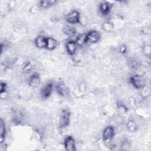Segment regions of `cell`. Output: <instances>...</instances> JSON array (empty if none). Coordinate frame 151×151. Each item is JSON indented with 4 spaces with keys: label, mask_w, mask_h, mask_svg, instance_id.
<instances>
[{
    "label": "cell",
    "mask_w": 151,
    "mask_h": 151,
    "mask_svg": "<svg viewBox=\"0 0 151 151\" xmlns=\"http://www.w3.org/2000/svg\"><path fill=\"white\" fill-rule=\"evenodd\" d=\"M129 81L132 86L136 89H142L146 87L145 78L140 75H134L130 77Z\"/></svg>",
    "instance_id": "obj_1"
},
{
    "label": "cell",
    "mask_w": 151,
    "mask_h": 151,
    "mask_svg": "<svg viewBox=\"0 0 151 151\" xmlns=\"http://www.w3.org/2000/svg\"><path fill=\"white\" fill-rule=\"evenodd\" d=\"M70 111L68 109H65L62 110L60 116L59 121V125L60 128H65L69 125L70 122Z\"/></svg>",
    "instance_id": "obj_2"
},
{
    "label": "cell",
    "mask_w": 151,
    "mask_h": 151,
    "mask_svg": "<svg viewBox=\"0 0 151 151\" xmlns=\"http://www.w3.org/2000/svg\"><path fill=\"white\" fill-rule=\"evenodd\" d=\"M56 91L58 95L62 97H67L70 94V90L67 85L62 81H58L55 86Z\"/></svg>",
    "instance_id": "obj_3"
},
{
    "label": "cell",
    "mask_w": 151,
    "mask_h": 151,
    "mask_svg": "<svg viewBox=\"0 0 151 151\" xmlns=\"http://www.w3.org/2000/svg\"><path fill=\"white\" fill-rule=\"evenodd\" d=\"M66 20L67 22L71 24L79 23L80 21V14L77 11L73 10L67 15Z\"/></svg>",
    "instance_id": "obj_4"
},
{
    "label": "cell",
    "mask_w": 151,
    "mask_h": 151,
    "mask_svg": "<svg viewBox=\"0 0 151 151\" xmlns=\"http://www.w3.org/2000/svg\"><path fill=\"white\" fill-rule=\"evenodd\" d=\"M53 89V83L52 82H48L46 83L41 90V96L42 99H47L48 98L52 92Z\"/></svg>",
    "instance_id": "obj_5"
},
{
    "label": "cell",
    "mask_w": 151,
    "mask_h": 151,
    "mask_svg": "<svg viewBox=\"0 0 151 151\" xmlns=\"http://www.w3.org/2000/svg\"><path fill=\"white\" fill-rule=\"evenodd\" d=\"M112 6L113 5L109 2L102 1L100 3L99 6V12L103 16L107 15L110 13Z\"/></svg>",
    "instance_id": "obj_6"
},
{
    "label": "cell",
    "mask_w": 151,
    "mask_h": 151,
    "mask_svg": "<svg viewBox=\"0 0 151 151\" xmlns=\"http://www.w3.org/2000/svg\"><path fill=\"white\" fill-rule=\"evenodd\" d=\"M64 145L67 151H74L76 150L75 140L71 136H68L65 138Z\"/></svg>",
    "instance_id": "obj_7"
},
{
    "label": "cell",
    "mask_w": 151,
    "mask_h": 151,
    "mask_svg": "<svg viewBox=\"0 0 151 151\" xmlns=\"http://www.w3.org/2000/svg\"><path fill=\"white\" fill-rule=\"evenodd\" d=\"M114 133H115V131L113 126H107L104 129L103 132V136H102L103 139L104 141H110L113 138L114 136Z\"/></svg>",
    "instance_id": "obj_8"
},
{
    "label": "cell",
    "mask_w": 151,
    "mask_h": 151,
    "mask_svg": "<svg viewBox=\"0 0 151 151\" xmlns=\"http://www.w3.org/2000/svg\"><path fill=\"white\" fill-rule=\"evenodd\" d=\"M28 84L32 87H35L38 86L40 82H41V78L40 74L38 73H34L28 78Z\"/></svg>",
    "instance_id": "obj_9"
},
{
    "label": "cell",
    "mask_w": 151,
    "mask_h": 151,
    "mask_svg": "<svg viewBox=\"0 0 151 151\" xmlns=\"http://www.w3.org/2000/svg\"><path fill=\"white\" fill-rule=\"evenodd\" d=\"M86 35H87V42H89L92 44L97 42L100 38V33L96 30L91 31Z\"/></svg>",
    "instance_id": "obj_10"
},
{
    "label": "cell",
    "mask_w": 151,
    "mask_h": 151,
    "mask_svg": "<svg viewBox=\"0 0 151 151\" xmlns=\"http://www.w3.org/2000/svg\"><path fill=\"white\" fill-rule=\"evenodd\" d=\"M47 38L43 35H38L35 40V44L39 48H46Z\"/></svg>",
    "instance_id": "obj_11"
},
{
    "label": "cell",
    "mask_w": 151,
    "mask_h": 151,
    "mask_svg": "<svg viewBox=\"0 0 151 151\" xmlns=\"http://www.w3.org/2000/svg\"><path fill=\"white\" fill-rule=\"evenodd\" d=\"M76 47L77 45L76 44V42L73 41H68L65 45L66 51L67 53L70 55H73L75 54L76 51Z\"/></svg>",
    "instance_id": "obj_12"
},
{
    "label": "cell",
    "mask_w": 151,
    "mask_h": 151,
    "mask_svg": "<svg viewBox=\"0 0 151 151\" xmlns=\"http://www.w3.org/2000/svg\"><path fill=\"white\" fill-rule=\"evenodd\" d=\"M57 46V41L52 37H47V42L46 48L48 50H54Z\"/></svg>",
    "instance_id": "obj_13"
},
{
    "label": "cell",
    "mask_w": 151,
    "mask_h": 151,
    "mask_svg": "<svg viewBox=\"0 0 151 151\" xmlns=\"http://www.w3.org/2000/svg\"><path fill=\"white\" fill-rule=\"evenodd\" d=\"M76 44L78 46H83L87 42V35L85 34H81L77 37L76 40Z\"/></svg>",
    "instance_id": "obj_14"
},
{
    "label": "cell",
    "mask_w": 151,
    "mask_h": 151,
    "mask_svg": "<svg viewBox=\"0 0 151 151\" xmlns=\"http://www.w3.org/2000/svg\"><path fill=\"white\" fill-rule=\"evenodd\" d=\"M63 32L65 35L68 37H72L76 33V29L70 25H66L63 28Z\"/></svg>",
    "instance_id": "obj_15"
},
{
    "label": "cell",
    "mask_w": 151,
    "mask_h": 151,
    "mask_svg": "<svg viewBox=\"0 0 151 151\" xmlns=\"http://www.w3.org/2000/svg\"><path fill=\"white\" fill-rule=\"evenodd\" d=\"M6 135V128H5V123L2 120V119H1L0 121V141L1 143H3L4 140H5Z\"/></svg>",
    "instance_id": "obj_16"
},
{
    "label": "cell",
    "mask_w": 151,
    "mask_h": 151,
    "mask_svg": "<svg viewBox=\"0 0 151 151\" xmlns=\"http://www.w3.org/2000/svg\"><path fill=\"white\" fill-rule=\"evenodd\" d=\"M55 3H57V1L54 0H45L40 1L39 5L41 8L45 9L54 5Z\"/></svg>",
    "instance_id": "obj_17"
},
{
    "label": "cell",
    "mask_w": 151,
    "mask_h": 151,
    "mask_svg": "<svg viewBox=\"0 0 151 151\" xmlns=\"http://www.w3.org/2000/svg\"><path fill=\"white\" fill-rule=\"evenodd\" d=\"M117 110L119 114L123 115L127 113V111H128V109L123 103L119 102L117 104Z\"/></svg>",
    "instance_id": "obj_18"
},
{
    "label": "cell",
    "mask_w": 151,
    "mask_h": 151,
    "mask_svg": "<svg viewBox=\"0 0 151 151\" xmlns=\"http://www.w3.org/2000/svg\"><path fill=\"white\" fill-rule=\"evenodd\" d=\"M127 128L130 132H134L137 130V126L133 120H129L127 123Z\"/></svg>",
    "instance_id": "obj_19"
},
{
    "label": "cell",
    "mask_w": 151,
    "mask_h": 151,
    "mask_svg": "<svg viewBox=\"0 0 151 151\" xmlns=\"http://www.w3.org/2000/svg\"><path fill=\"white\" fill-rule=\"evenodd\" d=\"M102 28L104 31H106L107 32H110V31H111V30L113 29L114 25H113V23H111L110 22H109V21H107V22H105L103 23Z\"/></svg>",
    "instance_id": "obj_20"
},
{
    "label": "cell",
    "mask_w": 151,
    "mask_h": 151,
    "mask_svg": "<svg viewBox=\"0 0 151 151\" xmlns=\"http://www.w3.org/2000/svg\"><path fill=\"white\" fill-rule=\"evenodd\" d=\"M142 51L143 54L146 56L149 57L151 53V47L149 44H145L142 47Z\"/></svg>",
    "instance_id": "obj_21"
},
{
    "label": "cell",
    "mask_w": 151,
    "mask_h": 151,
    "mask_svg": "<svg viewBox=\"0 0 151 151\" xmlns=\"http://www.w3.org/2000/svg\"><path fill=\"white\" fill-rule=\"evenodd\" d=\"M119 51L121 54H125L127 51V47L125 44H121L119 47Z\"/></svg>",
    "instance_id": "obj_22"
},
{
    "label": "cell",
    "mask_w": 151,
    "mask_h": 151,
    "mask_svg": "<svg viewBox=\"0 0 151 151\" xmlns=\"http://www.w3.org/2000/svg\"><path fill=\"white\" fill-rule=\"evenodd\" d=\"M32 68H33V65H32V64H31V62L27 63L24 65V70L25 71H31Z\"/></svg>",
    "instance_id": "obj_23"
},
{
    "label": "cell",
    "mask_w": 151,
    "mask_h": 151,
    "mask_svg": "<svg viewBox=\"0 0 151 151\" xmlns=\"http://www.w3.org/2000/svg\"><path fill=\"white\" fill-rule=\"evenodd\" d=\"M6 90V84L4 82H1V90H0V92H1V94L2 95L3 93H5Z\"/></svg>",
    "instance_id": "obj_24"
},
{
    "label": "cell",
    "mask_w": 151,
    "mask_h": 151,
    "mask_svg": "<svg viewBox=\"0 0 151 151\" xmlns=\"http://www.w3.org/2000/svg\"><path fill=\"white\" fill-rule=\"evenodd\" d=\"M130 66L133 68H136L137 67L138 65V61L136 60H132L130 62Z\"/></svg>",
    "instance_id": "obj_25"
},
{
    "label": "cell",
    "mask_w": 151,
    "mask_h": 151,
    "mask_svg": "<svg viewBox=\"0 0 151 151\" xmlns=\"http://www.w3.org/2000/svg\"><path fill=\"white\" fill-rule=\"evenodd\" d=\"M8 47V43L7 42H5L4 44L3 42L1 43V53L3 52L4 51V48H6L7 47Z\"/></svg>",
    "instance_id": "obj_26"
}]
</instances>
